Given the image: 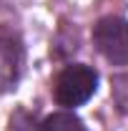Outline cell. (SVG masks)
Wrapping results in <instances>:
<instances>
[{
    "instance_id": "1",
    "label": "cell",
    "mask_w": 128,
    "mask_h": 131,
    "mask_svg": "<svg viewBox=\"0 0 128 131\" xmlns=\"http://www.w3.org/2000/svg\"><path fill=\"white\" fill-rule=\"evenodd\" d=\"M98 86V73L88 66H68L60 71V76L55 78V101L60 106H80L96 93Z\"/></svg>"
},
{
    "instance_id": "2",
    "label": "cell",
    "mask_w": 128,
    "mask_h": 131,
    "mask_svg": "<svg viewBox=\"0 0 128 131\" xmlns=\"http://www.w3.org/2000/svg\"><path fill=\"white\" fill-rule=\"evenodd\" d=\"M93 43L98 53L116 66L128 63V23L123 18H103L93 28Z\"/></svg>"
},
{
    "instance_id": "3",
    "label": "cell",
    "mask_w": 128,
    "mask_h": 131,
    "mask_svg": "<svg viewBox=\"0 0 128 131\" xmlns=\"http://www.w3.org/2000/svg\"><path fill=\"white\" fill-rule=\"evenodd\" d=\"M20 63H23V48L10 33L0 30V91L13 88L20 76Z\"/></svg>"
},
{
    "instance_id": "4",
    "label": "cell",
    "mask_w": 128,
    "mask_h": 131,
    "mask_svg": "<svg viewBox=\"0 0 128 131\" xmlns=\"http://www.w3.org/2000/svg\"><path fill=\"white\" fill-rule=\"evenodd\" d=\"M40 131H88V129L83 126V121H80L75 114H70V111H58V114L48 116V118L43 121Z\"/></svg>"
}]
</instances>
